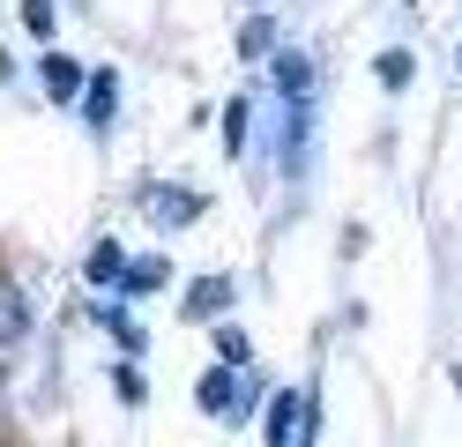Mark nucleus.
I'll use <instances>...</instances> for the list:
<instances>
[{"label":"nucleus","mask_w":462,"mask_h":447,"mask_svg":"<svg viewBox=\"0 0 462 447\" xmlns=\"http://www.w3.org/2000/svg\"><path fill=\"white\" fill-rule=\"evenodd\" d=\"M194 396H201V410H209V417H224V425L254 410V387H246V373H239V366H217V373H201V387H194Z\"/></svg>","instance_id":"nucleus-1"},{"label":"nucleus","mask_w":462,"mask_h":447,"mask_svg":"<svg viewBox=\"0 0 462 447\" xmlns=\"http://www.w3.org/2000/svg\"><path fill=\"white\" fill-rule=\"evenodd\" d=\"M306 410H313L306 396H276V403H269V417H262L269 447H299V440H306Z\"/></svg>","instance_id":"nucleus-2"},{"label":"nucleus","mask_w":462,"mask_h":447,"mask_svg":"<svg viewBox=\"0 0 462 447\" xmlns=\"http://www.w3.org/2000/svg\"><path fill=\"white\" fill-rule=\"evenodd\" d=\"M142 209H150L157 224H194V217H201V201L180 194V187H164V179H157V187H142Z\"/></svg>","instance_id":"nucleus-3"},{"label":"nucleus","mask_w":462,"mask_h":447,"mask_svg":"<svg viewBox=\"0 0 462 447\" xmlns=\"http://www.w3.org/2000/svg\"><path fill=\"white\" fill-rule=\"evenodd\" d=\"M82 105H90V127H112V105H120V75L97 68V75H90V89H82Z\"/></svg>","instance_id":"nucleus-4"},{"label":"nucleus","mask_w":462,"mask_h":447,"mask_svg":"<svg viewBox=\"0 0 462 447\" xmlns=\"http://www.w3.org/2000/svg\"><path fill=\"white\" fill-rule=\"evenodd\" d=\"M224 306H231V284H224V276H201V284L187 291V313H194V321H209V313H224Z\"/></svg>","instance_id":"nucleus-5"},{"label":"nucleus","mask_w":462,"mask_h":447,"mask_svg":"<svg viewBox=\"0 0 462 447\" xmlns=\"http://www.w3.org/2000/svg\"><path fill=\"white\" fill-rule=\"evenodd\" d=\"M45 89H52V98H75V89H90V82H82V68H75L68 52H52L45 60Z\"/></svg>","instance_id":"nucleus-6"},{"label":"nucleus","mask_w":462,"mask_h":447,"mask_svg":"<svg viewBox=\"0 0 462 447\" xmlns=\"http://www.w3.org/2000/svg\"><path fill=\"white\" fill-rule=\"evenodd\" d=\"M90 284H127V261H120L112 238H97V247H90Z\"/></svg>","instance_id":"nucleus-7"},{"label":"nucleus","mask_w":462,"mask_h":447,"mask_svg":"<svg viewBox=\"0 0 462 447\" xmlns=\"http://www.w3.org/2000/svg\"><path fill=\"white\" fill-rule=\"evenodd\" d=\"M164 284H171V268H164V254H157V261H134L120 291H127V298H142V291H164Z\"/></svg>","instance_id":"nucleus-8"},{"label":"nucleus","mask_w":462,"mask_h":447,"mask_svg":"<svg viewBox=\"0 0 462 447\" xmlns=\"http://www.w3.org/2000/svg\"><path fill=\"white\" fill-rule=\"evenodd\" d=\"M23 328H31V306H23L15 291H0V343H15Z\"/></svg>","instance_id":"nucleus-9"},{"label":"nucleus","mask_w":462,"mask_h":447,"mask_svg":"<svg viewBox=\"0 0 462 447\" xmlns=\"http://www.w3.org/2000/svg\"><path fill=\"white\" fill-rule=\"evenodd\" d=\"M373 75H381L388 89H402V82H411V52H381V68H373Z\"/></svg>","instance_id":"nucleus-10"},{"label":"nucleus","mask_w":462,"mask_h":447,"mask_svg":"<svg viewBox=\"0 0 462 447\" xmlns=\"http://www.w3.org/2000/svg\"><path fill=\"white\" fill-rule=\"evenodd\" d=\"M224 149H246V105H224Z\"/></svg>","instance_id":"nucleus-11"},{"label":"nucleus","mask_w":462,"mask_h":447,"mask_svg":"<svg viewBox=\"0 0 462 447\" xmlns=\"http://www.w3.org/2000/svg\"><path fill=\"white\" fill-rule=\"evenodd\" d=\"M23 23H31L38 38H45V30H52V0H23Z\"/></svg>","instance_id":"nucleus-12"},{"label":"nucleus","mask_w":462,"mask_h":447,"mask_svg":"<svg viewBox=\"0 0 462 447\" xmlns=\"http://www.w3.org/2000/svg\"><path fill=\"white\" fill-rule=\"evenodd\" d=\"M224 366L246 373V336H239V328H224Z\"/></svg>","instance_id":"nucleus-13"}]
</instances>
